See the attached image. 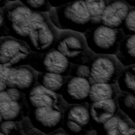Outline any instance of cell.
Instances as JSON below:
<instances>
[{
    "label": "cell",
    "instance_id": "cell-1",
    "mask_svg": "<svg viewBox=\"0 0 135 135\" xmlns=\"http://www.w3.org/2000/svg\"><path fill=\"white\" fill-rule=\"evenodd\" d=\"M48 13L52 23L60 30H70L84 33L93 27L83 0L52 7Z\"/></svg>",
    "mask_w": 135,
    "mask_h": 135
},
{
    "label": "cell",
    "instance_id": "cell-2",
    "mask_svg": "<svg viewBox=\"0 0 135 135\" xmlns=\"http://www.w3.org/2000/svg\"><path fill=\"white\" fill-rule=\"evenodd\" d=\"M60 30L51 21L47 12H33L32 25L25 41L32 51L45 53L54 48Z\"/></svg>",
    "mask_w": 135,
    "mask_h": 135
},
{
    "label": "cell",
    "instance_id": "cell-3",
    "mask_svg": "<svg viewBox=\"0 0 135 135\" xmlns=\"http://www.w3.org/2000/svg\"><path fill=\"white\" fill-rule=\"evenodd\" d=\"M54 49L72 64H89L95 54L88 47L83 33L70 30H60Z\"/></svg>",
    "mask_w": 135,
    "mask_h": 135
},
{
    "label": "cell",
    "instance_id": "cell-4",
    "mask_svg": "<svg viewBox=\"0 0 135 135\" xmlns=\"http://www.w3.org/2000/svg\"><path fill=\"white\" fill-rule=\"evenodd\" d=\"M83 34L89 49L98 54L115 55L126 36L122 28H112L102 25L91 27Z\"/></svg>",
    "mask_w": 135,
    "mask_h": 135
},
{
    "label": "cell",
    "instance_id": "cell-5",
    "mask_svg": "<svg viewBox=\"0 0 135 135\" xmlns=\"http://www.w3.org/2000/svg\"><path fill=\"white\" fill-rule=\"evenodd\" d=\"M1 9L9 36L25 41L31 27L33 11L19 0L11 1Z\"/></svg>",
    "mask_w": 135,
    "mask_h": 135
},
{
    "label": "cell",
    "instance_id": "cell-6",
    "mask_svg": "<svg viewBox=\"0 0 135 135\" xmlns=\"http://www.w3.org/2000/svg\"><path fill=\"white\" fill-rule=\"evenodd\" d=\"M91 84L95 83L115 84L124 68L115 55L95 54L90 62Z\"/></svg>",
    "mask_w": 135,
    "mask_h": 135
},
{
    "label": "cell",
    "instance_id": "cell-7",
    "mask_svg": "<svg viewBox=\"0 0 135 135\" xmlns=\"http://www.w3.org/2000/svg\"><path fill=\"white\" fill-rule=\"evenodd\" d=\"M89 105L69 104L64 110L62 127L69 135H98L92 127Z\"/></svg>",
    "mask_w": 135,
    "mask_h": 135
},
{
    "label": "cell",
    "instance_id": "cell-8",
    "mask_svg": "<svg viewBox=\"0 0 135 135\" xmlns=\"http://www.w3.org/2000/svg\"><path fill=\"white\" fill-rule=\"evenodd\" d=\"M30 111L25 94L14 88L0 92L1 122L4 120L21 121L29 115Z\"/></svg>",
    "mask_w": 135,
    "mask_h": 135
},
{
    "label": "cell",
    "instance_id": "cell-9",
    "mask_svg": "<svg viewBox=\"0 0 135 135\" xmlns=\"http://www.w3.org/2000/svg\"><path fill=\"white\" fill-rule=\"evenodd\" d=\"M26 64L30 65L37 72L68 76L72 63L62 53L53 48L45 53L32 51Z\"/></svg>",
    "mask_w": 135,
    "mask_h": 135
},
{
    "label": "cell",
    "instance_id": "cell-10",
    "mask_svg": "<svg viewBox=\"0 0 135 135\" xmlns=\"http://www.w3.org/2000/svg\"><path fill=\"white\" fill-rule=\"evenodd\" d=\"M32 51L23 40L11 36L0 37V64L9 68L26 64Z\"/></svg>",
    "mask_w": 135,
    "mask_h": 135
},
{
    "label": "cell",
    "instance_id": "cell-11",
    "mask_svg": "<svg viewBox=\"0 0 135 135\" xmlns=\"http://www.w3.org/2000/svg\"><path fill=\"white\" fill-rule=\"evenodd\" d=\"M34 127L47 134L62 127L64 110L60 105L31 109L28 115Z\"/></svg>",
    "mask_w": 135,
    "mask_h": 135
},
{
    "label": "cell",
    "instance_id": "cell-12",
    "mask_svg": "<svg viewBox=\"0 0 135 135\" xmlns=\"http://www.w3.org/2000/svg\"><path fill=\"white\" fill-rule=\"evenodd\" d=\"M38 72L28 64H22L10 69L6 85L8 88L17 89L27 93L37 82Z\"/></svg>",
    "mask_w": 135,
    "mask_h": 135
},
{
    "label": "cell",
    "instance_id": "cell-13",
    "mask_svg": "<svg viewBox=\"0 0 135 135\" xmlns=\"http://www.w3.org/2000/svg\"><path fill=\"white\" fill-rule=\"evenodd\" d=\"M30 108H38L60 105L64 110L69 104L63 99L62 95L52 91L37 82L25 94Z\"/></svg>",
    "mask_w": 135,
    "mask_h": 135
},
{
    "label": "cell",
    "instance_id": "cell-14",
    "mask_svg": "<svg viewBox=\"0 0 135 135\" xmlns=\"http://www.w3.org/2000/svg\"><path fill=\"white\" fill-rule=\"evenodd\" d=\"M91 85L85 79L68 75L61 95L69 104L88 102Z\"/></svg>",
    "mask_w": 135,
    "mask_h": 135
},
{
    "label": "cell",
    "instance_id": "cell-15",
    "mask_svg": "<svg viewBox=\"0 0 135 135\" xmlns=\"http://www.w3.org/2000/svg\"><path fill=\"white\" fill-rule=\"evenodd\" d=\"M131 5L124 0H108L101 25L112 28H122Z\"/></svg>",
    "mask_w": 135,
    "mask_h": 135
},
{
    "label": "cell",
    "instance_id": "cell-16",
    "mask_svg": "<svg viewBox=\"0 0 135 135\" xmlns=\"http://www.w3.org/2000/svg\"><path fill=\"white\" fill-rule=\"evenodd\" d=\"M89 109L93 129L97 130L119 110L118 98L89 104Z\"/></svg>",
    "mask_w": 135,
    "mask_h": 135
},
{
    "label": "cell",
    "instance_id": "cell-17",
    "mask_svg": "<svg viewBox=\"0 0 135 135\" xmlns=\"http://www.w3.org/2000/svg\"><path fill=\"white\" fill-rule=\"evenodd\" d=\"M120 91L118 83H93L91 85L88 102L90 104L95 102L117 99Z\"/></svg>",
    "mask_w": 135,
    "mask_h": 135
},
{
    "label": "cell",
    "instance_id": "cell-18",
    "mask_svg": "<svg viewBox=\"0 0 135 135\" xmlns=\"http://www.w3.org/2000/svg\"><path fill=\"white\" fill-rule=\"evenodd\" d=\"M115 56L124 67L135 64V34L124 36Z\"/></svg>",
    "mask_w": 135,
    "mask_h": 135
},
{
    "label": "cell",
    "instance_id": "cell-19",
    "mask_svg": "<svg viewBox=\"0 0 135 135\" xmlns=\"http://www.w3.org/2000/svg\"><path fill=\"white\" fill-rule=\"evenodd\" d=\"M68 76L50 73L38 72L37 83L46 89L61 95Z\"/></svg>",
    "mask_w": 135,
    "mask_h": 135
},
{
    "label": "cell",
    "instance_id": "cell-20",
    "mask_svg": "<svg viewBox=\"0 0 135 135\" xmlns=\"http://www.w3.org/2000/svg\"><path fill=\"white\" fill-rule=\"evenodd\" d=\"M117 83L121 91L130 92L135 95V64L123 68Z\"/></svg>",
    "mask_w": 135,
    "mask_h": 135
},
{
    "label": "cell",
    "instance_id": "cell-21",
    "mask_svg": "<svg viewBox=\"0 0 135 135\" xmlns=\"http://www.w3.org/2000/svg\"><path fill=\"white\" fill-rule=\"evenodd\" d=\"M94 26L101 25L102 16L108 0H83Z\"/></svg>",
    "mask_w": 135,
    "mask_h": 135
},
{
    "label": "cell",
    "instance_id": "cell-22",
    "mask_svg": "<svg viewBox=\"0 0 135 135\" xmlns=\"http://www.w3.org/2000/svg\"><path fill=\"white\" fill-rule=\"evenodd\" d=\"M121 110L106 122L103 124L97 130L98 135H120L119 131L118 129L119 121L120 116Z\"/></svg>",
    "mask_w": 135,
    "mask_h": 135
},
{
    "label": "cell",
    "instance_id": "cell-23",
    "mask_svg": "<svg viewBox=\"0 0 135 135\" xmlns=\"http://www.w3.org/2000/svg\"><path fill=\"white\" fill-rule=\"evenodd\" d=\"M0 135H24L21 121H3L0 123Z\"/></svg>",
    "mask_w": 135,
    "mask_h": 135
},
{
    "label": "cell",
    "instance_id": "cell-24",
    "mask_svg": "<svg viewBox=\"0 0 135 135\" xmlns=\"http://www.w3.org/2000/svg\"><path fill=\"white\" fill-rule=\"evenodd\" d=\"M119 109L128 115L135 105V95L133 94L120 91L118 96Z\"/></svg>",
    "mask_w": 135,
    "mask_h": 135
},
{
    "label": "cell",
    "instance_id": "cell-25",
    "mask_svg": "<svg viewBox=\"0 0 135 135\" xmlns=\"http://www.w3.org/2000/svg\"><path fill=\"white\" fill-rule=\"evenodd\" d=\"M118 129L120 135H134L135 123L121 110L120 116L119 121Z\"/></svg>",
    "mask_w": 135,
    "mask_h": 135
},
{
    "label": "cell",
    "instance_id": "cell-26",
    "mask_svg": "<svg viewBox=\"0 0 135 135\" xmlns=\"http://www.w3.org/2000/svg\"><path fill=\"white\" fill-rule=\"evenodd\" d=\"M33 12H47L52 8L49 0H19Z\"/></svg>",
    "mask_w": 135,
    "mask_h": 135
},
{
    "label": "cell",
    "instance_id": "cell-27",
    "mask_svg": "<svg viewBox=\"0 0 135 135\" xmlns=\"http://www.w3.org/2000/svg\"><path fill=\"white\" fill-rule=\"evenodd\" d=\"M69 75L76 76L88 80L90 78V67L88 64H71Z\"/></svg>",
    "mask_w": 135,
    "mask_h": 135
},
{
    "label": "cell",
    "instance_id": "cell-28",
    "mask_svg": "<svg viewBox=\"0 0 135 135\" xmlns=\"http://www.w3.org/2000/svg\"><path fill=\"white\" fill-rule=\"evenodd\" d=\"M122 28L126 35L135 34V6H131Z\"/></svg>",
    "mask_w": 135,
    "mask_h": 135
},
{
    "label": "cell",
    "instance_id": "cell-29",
    "mask_svg": "<svg viewBox=\"0 0 135 135\" xmlns=\"http://www.w3.org/2000/svg\"><path fill=\"white\" fill-rule=\"evenodd\" d=\"M11 68L0 64V92L4 91L8 89L6 82Z\"/></svg>",
    "mask_w": 135,
    "mask_h": 135
},
{
    "label": "cell",
    "instance_id": "cell-30",
    "mask_svg": "<svg viewBox=\"0 0 135 135\" xmlns=\"http://www.w3.org/2000/svg\"><path fill=\"white\" fill-rule=\"evenodd\" d=\"M0 35L1 36H9L8 29L6 26L3 12L2 9L0 8Z\"/></svg>",
    "mask_w": 135,
    "mask_h": 135
},
{
    "label": "cell",
    "instance_id": "cell-31",
    "mask_svg": "<svg viewBox=\"0 0 135 135\" xmlns=\"http://www.w3.org/2000/svg\"><path fill=\"white\" fill-rule=\"evenodd\" d=\"M21 121L24 135H25V134L32 129L34 126L28 116L25 117Z\"/></svg>",
    "mask_w": 135,
    "mask_h": 135
},
{
    "label": "cell",
    "instance_id": "cell-32",
    "mask_svg": "<svg viewBox=\"0 0 135 135\" xmlns=\"http://www.w3.org/2000/svg\"><path fill=\"white\" fill-rule=\"evenodd\" d=\"M53 7H56L70 2V0H49Z\"/></svg>",
    "mask_w": 135,
    "mask_h": 135
},
{
    "label": "cell",
    "instance_id": "cell-33",
    "mask_svg": "<svg viewBox=\"0 0 135 135\" xmlns=\"http://www.w3.org/2000/svg\"><path fill=\"white\" fill-rule=\"evenodd\" d=\"M69 135L67 132L65 131V130L62 128L61 127L59 129H57L56 130L49 133L48 135Z\"/></svg>",
    "mask_w": 135,
    "mask_h": 135
},
{
    "label": "cell",
    "instance_id": "cell-34",
    "mask_svg": "<svg viewBox=\"0 0 135 135\" xmlns=\"http://www.w3.org/2000/svg\"><path fill=\"white\" fill-rule=\"evenodd\" d=\"M41 135V134H45L44 132L40 130L39 129L33 127L32 129H31L29 131H28L25 135Z\"/></svg>",
    "mask_w": 135,
    "mask_h": 135
},
{
    "label": "cell",
    "instance_id": "cell-35",
    "mask_svg": "<svg viewBox=\"0 0 135 135\" xmlns=\"http://www.w3.org/2000/svg\"><path fill=\"white\" fill-rule=\"evenodd\" d=\"M128 115L135 123V105Z\"/></svg>",
    "mask_w": 135,
    "mask_h": 135
},
{
    "label": "cell",
    "instance_id": "cell-36",
    "mask_svg": "<svg viewBox=\"0 0 135 135\" xmlns=\"http://www.w3.org/2000/svg\"><path fill=\"white\" fill-rule=\"evenodd\" d=\"M9 0H0V7L3 8L9 2Z\"/></svg>",
    "mask_w": 135,
    "mask_h": 135
},
{
    "label": "cell",
    "instance_id": "cell-37",
    "mask_svg": "<svg viewBox=\"0 0 135 135\" xmlns=\"http://www.w3.org/2000/svg\"><path fill=\"white\" fill-rule=\"evenodd\" d=\"M129 2H128L131 6H135V0H128Z\"/></svg>",
    "mask_w": 135,
    "mask_h": 135
},
{
    "label": "cell",
    "instance_id": "cell-38",
    "mask_svg": "<svg viewBox=\"0 0 135 135\" xmlns=\"http://www.w3.org/2000/svg\"><path fill=\"white\" fill-rule=\"evenodd\" d=\"M76 1V0H70V2H73V1Z\"/></svg>",
    "mask_w": 135,
    "mask_h": 135
},
{
    "label": "cell",
    "instance_id": "cell-39",
    "mask_svg": "<svg viewBox=\"0 0 135 135\" xmlns=\"http://www.w3.org/2000/svg\"><path fill=\"white\" fill-rule=\"evenodd\" d=\"M9 1L11 2V1H18V0H9Z\"/></svg>",
    "mask_w": 135,
    "mask_h": 135
}]
</instances>
